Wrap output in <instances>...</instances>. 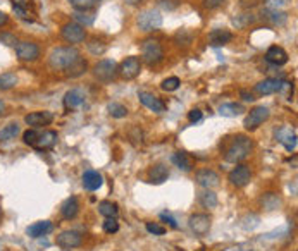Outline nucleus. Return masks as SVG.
Wrapping results in <instances>:
<instances>
[{
  "mask_svg": "<svg viewBox=\"0 0 298 251\" xmlns=\"http://www.w3.org/2000/svg\"><path fill=\"white\" fill-rule=\"evenodd\" d=\"M253 143L250 138L238 134L236 138H233V141L229 143V146L226 148L224 158L226 162H231V164H238V162L245 160L250 153H252Z\"/></svg>",
  "mask_w": 298,
  "mask_h": 251,
  "instance_id": "obj_1",
  "label": "nucleus"
},
{
  "mask_svg": "<svg viewBox=\"0 0 298 251\" xmlns=\"http://www.w3.org/2000/svg\"><path fill=\"white\" fill-rule=\"evenodd\" d=\"M80 58V52L74 47H57L49 57V64L56 71H67Z\"/></svg>",
  "mask_w": 298,
  "mask_h": 251,
  "instance_id": "obj_2",
  "label": "nucleus"
},
{
  "mask_svg": "<svg viewBox=\"0 0 298 251\" xmlns=\"http://www.w3.org/2000/svg\"><path fill=\"white\" fill-rule=\"evenodd\" d=\"M164 58V48L157 40H145L142 43V60L149 65L159 64Z\"/></svg>",
  "mask_w": 298,
  "mask_h": 251,
  "instance_id": "obj_3",
  "label": "nucleus"
},
{
  "mask_svg": "<svg viewBox=\"0 0 298 251\" xmlns=\"http://www.w3.org/2000/svg\"><path fill=\"white\" fill-rule=\"evenodd\" d=\"M269 115H270V112L267 107H264V105L253 107V109L248 112V115L245 117V120H243V126H245L246 131H253L259 126H262V124L269 119Z\"/></svg>",
  "mask_w": 298,
  "mask_h": 251,
  "instance_id": "obj_4",
  "label": "nucleus"
},
{
  "mask_svg": "<svg viewBox=\"0 0 298 251\" xmlns=\"http://www.w3.org/2000/svg\"><path fill=\"white\" fill-rule=\"evenodd\" d=\"M138 26L142 31H153V29H159L162 26V16L157 9H149V10H143L142 14L138 16Z\"/></svg>",
  "mask_w": 298,
  "mask_h": 251,
  "instance_id": "obj_5",
  "label": "nucleus"
},
{
  "mask_svg": "<svg viewBox=\"0 0 298 251\" xmlns=\"http://www.w3.org/2000/svg\"><path fill=\"white\" fill-rule=\"evenodd\" d=\"M14 48L18 58L23 62H35L40 57V47L35 41H18Z\"/></svg>",
  "mask_w": 298,
  "mask_h": 251,
  "instance_id": "obj_6",
  "label": "nucleus"
},
{
  "mask_svg": "<svg viewBox=\"0 0 298 251\" xmlns=\"http://www.w3.org/2000/svg\"><path fill=\"white\" fill-rule=\"evenodd\" d=\"M60 36H62L67 43H81V41H85V38H87V31H85V28L81 26V24L67 23L64 24L62 29H60Z\"/></svg>",
  "mask_w": 298,
  "mask_h": 251,
  "instance_id": "obj_7",
  "label": "nucleus"
},
{
  "mask_svg": "<svg viewBox=\"0 0 298 251\" xmlns=\"http://www.w3.org/2000/svg\"><path fill=\"white\" fill-rule=\"evenodd\" d=\"M57 246L62 248V250L69 251V250H74V248H80L83 244V236H81L78 230H64L57 236L56 239Z\"/></svg>",
  "mask_w": 298,
  "mask_h": 251,
  "instance_id": "obj_8",
  "label": "nucleus"
},
{
  "mask_svg": "<svg viewBox=\"0 0 298 251\" xmlns=\"http://www.w3.org/2000/svg\"><path fill=\"white\" fill-rule=\"evenodd\" d=\"M93 74L98 81H111V79H114L116 74H118V65L112 60H100L95 64Z\"/></svg>",
  "mask_w": 298,
  "mask_h": 251,
  "instance_id": "obj_9",
  "label": "nucleus"
},
{
  "mask_svg": "<svg viewBox=\"0 0 298 251\" xmlns=\"http://www.w3.org/2000/svg\"><path fill=\"white\" fill-rule=\"evenodd\" d=\"M140 71H142V60L138 57H128L118 67V72L124 79H135L140 74Z\"/></svg>",
  "mask_w": 298,
  "mask_h": 251,
  "instance_id": "obj_10",
  "label": "nucleus"
},
{
  "mask_svg": "<svg viewBox=\"0 0 298 251\" xmlns=\"http://www.w3.org/2000/svg\"><path fill=\"white\" fill-rule=\"evenodd\" d=\"M228 179L233 186H236V188H243V186L248 184L250 179H252V170H250L248 165H236V167L229 172Z\"/></svg>",
  "mask_w": 298,
  "mask_h": 251,
  "instance_id": "obj_11",
  "label": "nucleus"
},
{
  "mask_svg": "<svg viewBox=\"0 0 298 251\" xmlns=\"http://www.w3.org/2000/svg\"><path fill=\"white\" fill-rule=\"evenodd\" d=\"M190 227L197 236H205L210 230V217L205 213H193L190 217Z\"/></svg>",
  "mask_w": 298,
  "mask_h": 251,
  "instance_id": "obj_12",
  "label": "nucleus"
},
{
  "mask_svg": "<svg viewBox=\"0 0 298 251\" xmlns=\"http://www.w3.org/2000/svg\"><path fill=\"white\" fill-rule=\"evenodd\" d=\"M52 120H54V113L49 112V110H38V112H31L25 117V122L28 124V126H31L33 129L49 126Z\"/></svg>",
  "mask_w": 298,
  "mask_h": 251,
  "instance_id": "obj_13",
  "label": "nucleus"
},
{
  "mask_svg": "<svg viewBox=\"0 0 298 251\" xmlns=\"http://www.w3.org/2000/svg\"><path fill=\"white\" fill-rule=\"evenodd\" d=\"M195 181L200 186H204L205 189H212V188H217L221 177H219L217 172L210 170V168H202V170H198L197 174H195Z\"/></svg>",
  "mask_w": 298,
  "mask_h": 251,
  "instance_id": "obj_14",
  "label": "nucleus"
},
{
  "mask_svg": "<svg viewBox=\"0 0 298 251\" xmlns=\"http://www.w3.org/2000/svg\"><path fill=\"white\" fill-rule=\"evenodd\" d=\"M138 98H140V102H142L143 105H145L149 110H152V112L162 113L164 110H166V103H164L162 100L159 98V96L153 95V93L140 91V93H138Z\"/></svg>",
  "mask_w": 298,
  "mask_h": 251,
  "instance_id": "obj_15",
  "label": "nucleus"
},
{
  "mask_svg": "<svg viewBox=\"0 0 298 251\" xmlns=\"http://www.w3.org/2000/svg\"><path fill=\"white\" fill-rule=\"evenodd\" d=\"M284 84H286V83L281 81V79L267 78V79H264V81L257 83V84H255V91L259 93V95H272V93L281 91Z\"/></svg>",
  "mask_w": 298,
  "mask_h": 251,
  "instance_id": "obj_16",
  "label": "nucleus"
},
{
  "mask_svg": "<svg viewBox=\"0 0 298 251\" xmlns=\"http://www.w3.org/2000/svg\"><path fill=\"white\" fill-rule=\"evenodd\" d=\"M276 138L288 151H293L295 148H297V133H295L291 127L288 126L281 127L279 131H276Z\"/></svg>",
  "mask_w": 298,
  "mask_h": 251,
  "instance_id": "obj_17",
  "label": "nucleus"
},
{
  "mask_svg": "<svg viewBox=\"0 0 298 251\" xmlns=\"http://www.w3.org/2000/svg\"><path fill=\"white\" fill-rule=\"evenodd\" d=\"M266 60L272 65H284L288 62V54L284 48L272 45V47H269V50L266 52Z\"/></svg>",
  "mask_w": 298,
  "mask_h": 251,
  "instance_id": "obj_18",
  "label": "nucleus"
},
{
  "mask_svg": "<svg viewBox=\"0 0 298 251\" xmlns=\"http://www.w3.org/2000/svg\"><path fill=\"white\" fill-rule=\"evenodd\" d=\"M233 40V33L228 29H212L209 33V43L212 47H224L226 43Z\"/></svg>",
  "mask_w": 298,
  "mask_h": 251,
  "instance_id": "obj_19",
  "label": "nucleus"
},
{
  "mask_svg": "<svg viewBox=\"0 0 298 251\" xmlns=\"http://www.w3.org/2000/svg\"><path fill=\"white\" fill-rule=\"evenodd\" d=\"M167 177H169V167L167 165L157 164L149 168V179L153 184H162L164 181H167Z\"/></svg>",
  "mask_w": 298,
  "mask_h": 251,
  "instance_id": "obj_20",
  "label": "nucleus"
},
{
  "mask_svg": "<svg viewBox=\"0 0 298 251\" xmlns=\"http://www.w3.org/2000/svg\"><path fill=\"white\" fill-rule=\"evenodd\" d=\"M52 229H54V225L50 220H40V222H35L33 225H30L28 229H26V234H28L30 237H35L36 239V237L47 236Z\"/></svg>",
  "mask_w": 298,
  "mask_h": 251,
  "instance_id": "obj_21",
  "label": "nucleus"
},
{
  "mask_svg": "<svg viewBox=\"0 0 298 251\" xmlns=\"http://www.w3.org/2000/svg\"><path fill=\"white\" fill-rule=\"evenodd\" d=\"M57 139H59V136H57L56 131H43V133L38 134L35 148H38V150H49V148H52L57 143Z\"/></svg>",
  "mask_w": 298,
  "mask_h": 251,
  "instance_id": "obj_22",
  "label": "nucleus"
},
{
  "mask_svg": "<svg viewBox=\"0 0 298 251\" xmlns=\"http://www.w3.org/2000/svg\"><path fill=\"white\" fill-rule=\"evenodd\" d=\"M104 184V179L98 172L95 170H87L83 174V188L88 191H97L100 186Z\"/></svg>",
  "mask_w": 298,
  "mask_h": 251,
  "instance_id": "obj_23",
  "label": "nucleus"
},
{
  "mask_svg": "<svg viewBox=\"0 0 298 251\" xmlns=\"http://www.w3.org/2000/svg\"><path fill=\"white\" fill-rule=\"evenodd\" d=\"M78 212H80V203H78L76 196H71V198H67L66 201L60 205V213H62V217L67 220L74 219V217L78 215Z\"/></svg>",
  "mask_w": 298,
  "mask_h": 251,
  "instance_id": "obj_24",
  "label": "nucleus"
},
{
  "mask_svg": "<svg viewBox=\"0 0 298 251\" xmlns=\"http://www.w3.org/2000/svg\"><path fill=\"white\" fill-rule=\"evenodd\" d=\"M83 102H85V93L78 88L71 89V91H67L66 95H64V107H66V109H76V107H80Z\"/></svg>",
  "mask_w": 298,
  "mask_h": 251,
  "instance_id": "obj_25",
  "label": "nucleus"
},
{
  "mask_svg": "<svg viewBox=\"0 0 298 251\" xmlns=\"http://www.w3.org/2000/svg\"><path fill=\"white\" fill-rule=\"evenodd\" d=\"M171 162H173V164L183 172H190L191 168H193V164H191V160L188 158V155L184 153V151H178V153H174L173 157H171Z\"/></svg>",
  "mask_w": 298,
  "mask_h": 251,
  "instance_id": "obj_26",
  "label": "nucleus"
},
{
  "mask_svg": "<svg viewBox=\"0 0 298 251\" xmlns=\"http://www.w3.org/2000/svg\"><path fill=\"white\" fill-rule=\"evenodd\" d=\"M243 112H245V109H243L241 103H222L219 107V113L222 117H236Z\"/></svg>",
  "mask_w": 298,
  "mask_h": 251,
  "instance_id": "obj_27",
  "label": "nucleus"
},
{
  "mask_svg": "<svg viewBox=\"0 0 298 251\" xmlns=\"http://www.w3.org/2000/svg\"><path fill=\"white\" fill-rule=\"evenodd\" d=\"M12 9L21 19H30V9L31 2L30 0H12Z\"/></svg>",
  "mask_w": 298,
  "mask_h": 251,
  "instance_id": "obj_28",
  "label": "nucleus"
},
{
  "mask_svg": "<svg viewBox=\"0 0 298 251\" xmlns=\"http://www.w3.org/2000/svg\"><path fill=\"white\" fill-rule=\"evenodd\" d=\"M19 131H21V129H19V126L16 122L7 124L4 129L0 131V141H2V143H7V141L16 139V136L19 134Z\"/></svg>",
  "mask_w": 298,
  "mask_h": 251,
  "instance_id": "obj_29",
  "label": "nucleus"
},
{
  "mask_svg": "<svg viewBox=\"0 0 298 251\" xmlns=\"http://www.w3.org/2000/svg\"><path fill=\"white\" fill-rule=\"evenodd\" d=\"M16 84H18V76L14 72L0 74V91H7V89L14 88Z\"/></svg>",
  "mask_w": 298,
  "mask_h": 251,
  "instance_id": "obj_30",
  "label": "nucleus"
},
{
  "mask_svg": "<svg viewBox=\"0 0 298 251\" xmlns=\"http://www.w3.org/2000/svg\"><path fill=\"white\" fill-rule=\"evenodd\" d=\"M264 16H266V19H269L272 24H277V26H281V24L286 23V12H283V10H272V9H267L266 12H264Z\"/></svg>",
  "mask_w": 298,
  "mask_h": 251,
  "instance_id": "obj_31",
  "label": "nucleus"
},
{
  "mask_svg": "<svg viewBox=\"0 0 298 251\" xmlns=\"http://www.w3.org/2000/svg\"><path fill=\"white\" fill-rule=\"evenodd\" d=\"M198 201H200V205L205 206V208H214V206L217 205V196H215L210 189H207V191L198 195Z\"/></svg>",
  "mask_w": 298,
  "mask_h": 251,
  "instance_id": "obj_32",
  "label": "nucleus"
},
{
  "mask_svg": "<svg viewBox=\"0 0 298 251\" xmlns=\"http://www.w3.org/2000/svg\"><path fill=\"white\" fill-rule=\"evenodd\" d=\"M87 67H88L87 60H83V58L80 57L76 62H74L73 65H71L69 69H67L66 74H67V76H71V78H78V76H81L85 71H87Z\"/></svg>",
  "mask_w": 298,
  "mask_h": 251,
  "instance_id": "obj_33",
  "label": "nucleus"
},
{
  "mask_svg": "<svg viewBox=\"0 0 298 251\" xmlns=\"http://www.w3.org/2000/svg\"><path fill=\"white\" fill-rule=\"evenodd\" d=\"M98 212L102 213L104 217H118V205L116 203H112V201H102L100 205H98Z\"/></svg>",
  "mask_w": 298,
  "mask_h": 251,
  "instance_id": "obj_34",
  "label": "nucleus"
},
{
  "mask_svg": "<svg viewBox=\"0 0 298 251\" xmlns=\"http://www.w3.org/2000/svg\"><path fill=\"white\" fill-rule=\"evenodd\" d=\"M74 19H76L78 24H81V26H88V24H91L95 21V16L91 12H88V10H76V12L73 14Z\"/></svg>",
  "mask_w": 298,
  "mask_h": 251,
  "instance_id": "obj_35",
  "label": "nucleus"
},
{
  "mask_svg": "<svg viewBox=\"0 0 298 251\" xmlns=\"http://www.w3.org/2000/svg\"><path fill=\"white\" fill-rule=\"evenodd\" d=\"M107 110L112 117H116V119H122V117L128 115V109H126L122 103H109Z\"/></svg>",
  "mask_w": 298,
  "mask_h": 251,
  "instance_id": "obj_36",
  "label": "nucleus"
},
{
  "mask_svg": "<svg viewBox=\"0 0 298 251\" xmlns=\"http://www.w3.org/2000/svg\"><path fill=\"white\" fill-rule=\"evenodd\" d=\"M181 81L179 78H176V76H173V78H167L164 79L162 83H160V88L164 89V91H176L178 88H179Z\"/></svg>",
  "mask_w": 298,
  "mask_h": 251,
  "instance_id": "obj_37",
  "label": "nucleus"
},
{
  "mask_svg": "<svg viewBox=\"0 0 298 251\" xmlns=\"http://www.w3.org/2000/svg\"><path fill=\"white\" fill-rule=\"evenodd\" d=\"M262 205L266 206L267 210H274L279 205V198H277V195H274V193H266L262 198Z\"/></svg>",
  "mask_w": 298,
  "mask_h": 251,
  "instance_id": "obj_38",
  "label": "nucleus"
},
{
  "mask_svg": "<svg viewBox=\"0 0 298 251\" xmlns=\"http://www.w3.org/2000/svg\"><path fill=\"white\" fill-rule=\"evenodd\" d=\"M69 3L76 10H88L97 3V0H69Z\"/></svg>",
  "mask_w": 298,
  "mask_h": 251,
  "instance_id": "obj_39",
  "label": "nucleus"
},
{
  "mask_svg": "<svg viewBox=\"0 0 298 251\" xmlns=\"http://www.w3.org/2000/svg\"><path fill=\"white\" fill-rule=\"evenodd\" d=\"M38 131L36 129H28V131H25V134H23V141H25L26 144H30V146H35V143H36V139H38Z\"/></svg>",
  "mask_w": 298,
  "mask_h": 251,
  "instance_id": "obj_40",
  "label": "nucleus"
},
{
  "mask_svg": "<svg viewBox=\"0 0 298 251\" xmlns=\"http://www.w3.org/2000/svg\"><path fill=\"white\" fill-rule=\"evenodd\" d=\"M104 230L107 234H114V232H118L119 230V223H118V220L114 219V217H109V219H105V222H104Z\"/></svg>",
  "mask_w": 298,
  "mask_h": 251,
  "instance_id": "obj_41",
  "label": "nucleus"
},
{
  "mask_svg": "<svg viewBox=\"0 0 298 251\" xmlns=\"http://www.w3.org/2000/svg\"><path fill=\"white\" fill-rule=\"evenodd\" d=\"M147 230L153 236H164L166 234V227H162L160 223H155V222H147Z\"/></svg>",
  "mask_w": 298,
  "mask_h": 251,
  "instance_id": "obj_42",
  "label": "nucleus"
},
{
  "mask_svg": "<svg viewBox=\"0 0 298 251\" xmlns=\"http://www.w3.org/2000/svg\"><path fill=\"white\" fill-rule=\"evenodd\" d=\"M88 50H90L91 54H95V55H100V54H104V52H105V45L102 43V41H98V40H91L90 43H88Z\"/></svg>",
  "mask_w": 298,
  "mask_h": 251,
  "instance_id": "obj_43",
  "label": "nucleus"
},
{
  "mask_svg": "<svg viewBox=\"0 0 298 251\" xmlns=\"http://www.w3.org/2000/svg\"><path fill=\"white\" fill-rule=\"evenodd\" d=\"M290 0H264L267 9H272V10H279L281 7H284Z\"/></svg>",
  "mask_w": 298,
  "mask_h": 251,
  "instance_id": "obj_44",
  "label": "nucleus"
},
{
  "mask_svg": "<svg viewBox=\"0 0 298 251\" xmlns=\"http://www.w3.org/2000/svg\"><path fill=\"white\" fill-rule=\"evenodd\" d=\"M159 5L162 7V9L173 10L179 5V0H159Z\"/></svg>",
  "mask_w": 298,
  "mask_h": 251,
  "instance_id": "obj_45",
  "label": "nucleus"
},
{
  "mask_svg": "<svg viewBox=\"0 0 298 251\" xmlns=\"http://www.w3.org/2000/svg\"><path fill=\"white\" fill-rule=\"evenodd\" d=\"M226 0H202V3H204L205 9H215V7L222 5Z\"/></svg>",
  "mask_w": 298,
  "mask_h": 251,
  "instance_id": "obj_46",
  "label": "nucleus"
},
{
  "mask_svg": "<svg viewBox=\"0 0 298 251\" xmlns=\"http://www.w3.org/2000/svg\"><path fill=\"white\" fill-rule=\"evenodd\" d=\"M0 41L2 43H5V45H12V47H16V43H18V40H16L12 34H0Z\"/></svg>",
  "mask_w": 298,
  "mask_h": 251,
  "instance_id": "obj_47",
  "label": "nucleus"
},
{
  "mask_svg": "<svg viewBox=\"0 0 298 251\" xmlns=\"http://www.w3.org/2000/svg\"><path fill=\"white\" fill-rule=\"evenodd\" d=\"M188 119H190V122H198V120L202 119V112L198 109L191 110V112L188 113Z\"/></svg>",
  "mask_w": 298,
  "mask_h": 251,
  "instance_id": "obj_48",
  "label": "nucleus"
},
{
  "mask_svg": "<svg viewBox=\"0 0 298 251\" xmlns=\"http://www.w3.org/2000/svg\"><path fill=\"white\" fill-rule=\"evenodd\" d=\"M160 219H162L164 222L169 223V225L173 227V229H178V222H176V220H174L171 215H167V213H160Z\"/></svg>",
  "mask_w": 298,
  "mask_h": 251,
  "instance_id": "obj_49",
  "label": "nucleus"
},
{
  "mask_svg": "<svg viewBox=\"0 0 298 251\" xmlns=\"http://www.w3.org/2000/svg\"><path fill=\"white\" fill-rule=\"evenodd\" d=\"M239 96H241V98L245 100V102H253V100H255L253 93L248 91V89H241V91H239Z\"/></svg>",
  "mask_w": 298,
  "mask_h": 251,
  "instance_id": "obj_50",
  "label": "nucleus"
},
{
  "mask_svg": "<svg viewBox=\"0 0 298 251\" xmlns=\"http://www.w3.org/2000/svg\"><path fill=\"white\" fill-rule=\"evenodd\" d=\"M7 23H9V16L5 12H2V10H0V28L5 26Z\"/></svg>",
  "mask_w": 298,
  "mask_h": 251,
  "instance_id": "obj_51",
  "label": "nucleus"
},
{
  "mask_svg": "<svg viewBox=\"0 0 298 251\" xmlns=\"http://www.w3.org/2000/svg\"><path fill=\"white\" fill-rule=\"evenodd\" d=\"M143 0H126V3L128 5H138V3H142Z\"/></svg>",
  "mask_w": 298,
  "mask_h": 251,
  "instance_id": "obj_52",
  "label": "nucleus"
},
{
  "mask_svg": "<svg viewBox=\"0 0 298 251\" xmlns=\"http://www.w3.org/2000/svg\"><path fill=\"white\" fill-rule=\"evenodd\" d=\"M4 110H5V103L2 102V100H0V115H2V113H4Z\"/></svg>",
  "mask_w": 298,
  "mask_h": 251,
  "instance_id": "obj_53",
  "label": "nucleus"
},
{
  "mask_svg": "<svg viewBox=\"0 0 298 251\" xmlns=\"http://www.w3.org/2000/svg\"><path fill=\"white\" fill-rule=\"evenodd\" d=\"M2 219H4V212H2V208H0V222H2Z\"/></svg>",
  "mask_w": 298,
  "mask_h": 251,
  "instance_id": "obj_54",
  "label": "nucleus"
}]
</instances>
